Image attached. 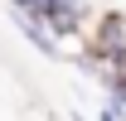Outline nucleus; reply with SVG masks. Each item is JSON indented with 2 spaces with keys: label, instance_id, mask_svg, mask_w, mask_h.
Masks as SVG:
<instances>
[{
  "label": "nucleus",
  "instance_id": "obj_1",
  "mask_svg": "<svg viewBox=\"0 0 126 121\" xmlns=\"http://www.w3.org/2000/svg\"><path fill=\"white\" fill-rule=\"evenodd\" d=\"M82 39H87V48L92 53H107V58H116V63H126V15H97V19H87L82 15Z\"/></svg>",
  "mask_w": 126,
  "mask_h": 121
},
{
  "label": "nucleus",
  "instance_id": "obj_2",
  "mask_svg": "<svg viewBox=\"0 0 126 121\" xmlns=\"http://www.w3.org/2000/svg\"><path fill=\"white\" fill-rule=\"evenodd\" d=\"M82 15H87L82 0H44V5H39V19H44L53 34H78L82 29Z\"/></svg>",
  "mask_w": 126,
  "mask_h": 121
},
{
  "label": "nucleus",
  "instance_id": "obj_3",
  "mask_svg": "<svg viewBox=\"0 0 126 121\" xmlns=\"http://www.w3.org/2000/svg\"><path fill=\"white\" fill-rule=\"evenodd\" d=\"M15 19H19L24 39H29V44L39 48V53H48V58H58V53H63V44L53 39V29H48V24H44L39 15H29V10H15Z\"/></svg>",
  "mask_w": 126,
  "mask_h": 121
},
{
  "label": "nucleus",
  "instance_id": "obj_4",
  "mask_svg": "<svg viewBox=\"0 0 126 121\" xmlns=\"http://www.w3.org/2000/svg\"><path fill=\"white\" fill-rule=\"evenodd\" d=\"M10 5H15V10H29V15H39V5H44V0H10Z\"/></svg>",
  "mask_w": 126,
  "mask_h": 121
}]
</instances>
